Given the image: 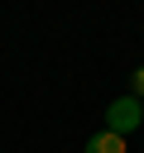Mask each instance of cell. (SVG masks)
Listing matches in <instances>:
<instances>
[{"label": "cell", "mask_w": 144, "mask_h": 153, "mask_svg": "<svg viewBox=\"0 0 144 153\" xmlns=\"http://www.w3.org/2000/svg\"><path fill=\"white\" fill-rule=\"evenodd\" d=\"M139 120H144V100H139V96H120V100H110V105H106V129H110V134H120V139H125V134H134V129H139Z\"/></svg>", "instance_id": "cell-1"}, {"label": "cell", "mask_w": 144, "mask_h": 153, "mask_svg": "<svg viewBox=\"0 0 144 153\" xmlns=\"http://www.w3.org/2000/svg\"><path fill=\"white\" fill-rule=\"evenodd\" d=\"M86 153H125V139H120V134H110V129H101V134H91V139H86Z\"/></svg>", "instance_id": "cell-2"}, {"label": "cell", "mask_w": 144, "mask_h": 153, "mask_svg": "<svg viewBox=\"0 0 144 153\" xmlns=\"http://www.w3.org/2000/svg\"><path fill=\"white\" fill-rule=\"evenodd\" d=\"M134 96H139V100H144V67H139V72H134Z\"/></svg>", "instance_id": "cell-3"}]
</instances>
